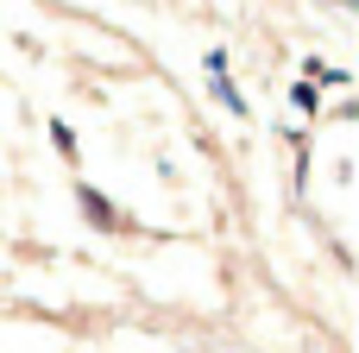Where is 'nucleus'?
Returning a JSON list of instances; mask_svg holds the SVG:
<instances>
[{
    "instance_id": "obj_1",
    "label": "nucleus",
    "mask_w": 359,
    "mask_h": 353,
    "mask_svg": "<svg viewBox=\"0 0 359 353\" xmlns=\"http://www.w3.org/2000/svg\"><path fill=\"white\" fill-rule=\"evenodd\" d=\"M202 82H208V95L233 114V120H252V107H246V95L233 88V69H227V44H208L202 51Z\"/></svg>"
},
{
    "instance_id": "obj_2",
    "label": "nucleus",
    "mask_w": 359,
    "mask_h": 353,
    "mask_svg": "<svg viewBox=\"0 0 359 353\" xmlns=\"http://www.w3.org/2000/svg\"><path fill=\"white\" fill-rule=\"evenodd\" d=\"M76 208L88 215V227H95V234H120V227H126L120 202H107V196H101L95 183H76Z\"/></svg>"
},
{
    "instance_id": "obj_3",
    "label": "nucleus",
    "mask_w": 359,
    "mask_h": 353,
    "mask_svg": "<svg viewBox=\"0 0 359 353\" xmlns=\"http://www.w3.org/2000/svg\"><path fill=\"white\" fill-rule=\"evenodd\" d=\"M303 82H316V88H353V69H341V63H328V57H303Z\"/></svg>"
},
{
    "instance_id": "obj_4",
    "label": "nucleus",
    "mask_w": 359,
    "mask_h": 353,
    "mask_svg": "<svg viewBox=\"0 0 359 353\" xmlns=\"http://www.w3.org/2000/svg\"><path fill=\"white\" fill-rule=\"evenodd\" d=\"M290 107H297V114H309V120H316V114H322V88H316V82H303V76H297V82H290Z\"/></svg>"
},
{
    "instance_id": "obj_5",
    "label": "nucleus",
    "mask_w": 359,
    "mask_h": 353,
    "mask_svg": "<svg viewBox=\"0 0 359 353\" xmlns=\"http://www.w3.org/2000/svg\"><path fill=\"white\" fill-rule=\"evenodd\" d=\"M50 145H57L69 164H76V152H82V145H76V133H69V120H50Z\"/></svg>"
}]
</instances>
